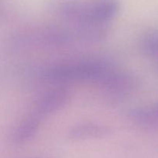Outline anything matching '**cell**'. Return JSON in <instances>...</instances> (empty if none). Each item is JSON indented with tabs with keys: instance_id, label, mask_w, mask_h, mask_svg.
Wrapping results in <instances>:
<instances>
[{
	"instance_id": "obj_1",
	"label": "cell",
	"mask_w": 158,
	"mask_h": 158,
	"mask_svg": "<svg viewBox=\"0 0 158 158\" xmlns=\"http://www.w3.org/2000/svg\"><path fill=\"white\" fill-rule=\"evenodd\" d=\"M110 65L93 59L58 63L46 68L43 77L53 83L89 82L98 85Z\"/></svg>"
},
{
	"instance_id": "obj_2",
	"label": "cell",
	"mask_w": 158,
	"mask_h": 158,
	"mask_svg": "<svg viewBox=\"0 0 158 158\" xmlns=\"http://www.w3.org/2000/svg\"><path fill=\"white\" fill-rule=\"evenodd\" d=\"M70 92L64 87H58L45 93L38 100L35 113L41 117L62 109L69 102Z\"/></svg>"
},
{
	"instance_id": "obj_3",
	"label": "cell",
	"mask_w": 158,
	"mask_h": 158,
	"mask_svg": "<svg viewBox=\"0 0 158 158\" xmlns=\"http://www.w3.org/2000/svg\"><path fill=\"white\" fill-rule=\"evenodd\" d=\"M110 133V129L106 125L97 122H86L73 125L68 131V137L74 140H83L104 137Z\"/></svg>"
},
{
	"instance_id": "obj_4",
	"label": "cell",
	"mask_w": 158,
	"mask_h": 158,
	"mask_svg": "<svg viewBox=\"0 0 158 158\" xmlns=\"http://www.w3.org/2000/svg\"><path fill=\"white\" fill-rule=\"evenodd\" d=\"M120 4L117 0H95L90 2L89 14L93 23L106 24L117 15Z\"/></svg>"
},
{
	"instance_id": "obj_5",
	"label": "cell",
	"mask_w": 158,
	"mask_h": 158,
	"mask_svg": "<svg viewBox=\"0 0 158 158\" xmlns=\"http://www.w3.org/2000/svg\"><path fill=\"white\" fill-rule=\"evenodd\" d=\"M42 117L36 113L25 118L12 131V141L15 144H23L31 140L38 132Z\"/></svg>"
},
{
	"instance_id": "obj_6",
	"label": "cell",
	"mask_w": 158,
	"mask_h": 158,
	"mask_svg": "<svg viewBox=\"0 0 158 158\" xmlns=\"http://www.w3.org/2000/svg\"><path fill=\"white\" fill-rule=\"evenodd\" d=\"M130 120L136 125L143 129H158V115L154 105L137 107L128 113Z\"/></svg>"
},
{
	"instance_id": "obj_7",
	"label": "cell",
	"mask_w": 158,
	"mask_h": 158,
	"mask_svg": "<svg viewBox=\"0 0 158 158\" xmlns=\"http://www.w3.org/2000/svg\"><path fill=\"white\" fill-rule=\"evenodd\" d=\"M142 54L148 57H158V28H154L143 33L140 39Z\"/></svg>"
},
{
	"instance_id": "obj_8",
	"label": "cell",
	"mask_w": 158,
	"mask_h": 158,
	"mask_svg": "<svg viewBox=\"0 0 158 158\" xmlns=\"http://www.w3.org/2000/svg\"><path fill=\"white\" fill-rule=\"evenodd\" d=\"M154 108H155V110H156V112H157V115H158V102H157V103H155V104H154Z\"/></svg>"
},
{
	"instance_id": "obj_9",
	"label": "cell",
	"mask_w": 158,
	"mask_h": 158,
	"mask_svg": "<svg viewBox=\"0 0 158 158\" xmlns=\"http://www.w3.org/2000/svg\"><path fill=\"white\" fill-rule=\"evenodd\" d=\"M2 6L0 4V15H2Z\"/></svg>"
},
{
	"instance_id": "obj_10",
	"label": "cell",
	"mask_w": 158,
	"mask_h": 158,
	"mask_svg": "<svg viewBox=\"0 0 158 158\" xmlns=\"http://www.w3.org/2000/svg\"><path fill=\"white\" fill-rule=\"evenodd\" d=\"M157 68H158V64H157Z\"/></svg>"
}]
</instances>
